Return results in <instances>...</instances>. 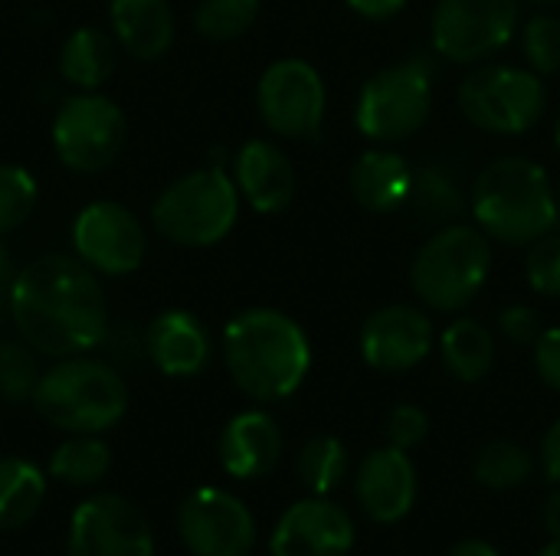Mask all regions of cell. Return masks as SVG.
Returning a JSON list of instances; mask_svg holds the SVG:
<instances>
[{
    "mask_svg": "<svg viewBox=\"0 0 560 556\" xmlns=\"http://www.w3.org/2000/svg\"><path fill=\"white\" fill-rule=\"evenodd\" d=\"M528 285L545 295V298H560V233H545L528 246V262H525Z\"/></svg>",
    "mask_w": 560,
    "mask_h": 556,
    "instance_id": "obj_34",
    "label": "cell"
},
{
    "mask_svg": "<svg viewBox=\"0 0 560 556\" xmlns=\"http://www.w3.org/2000/svg\"><path fill=\"white\" fill-rule=\"evenodd\" d=\"M240 216L236 180L210 164L171 180L151 203L154 229L184 249H207L230 236Z\"/></svg>",
    "mask_w": 560,
    "mask_h": 556,
    "instance_id": "obj_5",
    "label": "cell"
},
{
    "mask_svg": "<svg viewBox=\"0 0 560 556\" xmlns=\"http://www.w3.org/2000/svg\"><path fill=\"white\" fill-rule=\"evenodd\" d=\"M545 528H548V534L560 541V485L548 495V501H545Z\"/></svg>",
    "mask_w": 560,
    "mask_h": 556,
    "instance_id": "obj_41",
    "label": "cell"
},
{
    "mask_svg": "<svg viewBox=\"0 0 560 556\" xmlns=\"http://www.w3.org/2000/svg\"><path fill=\"white\" fill-rule=\"evenodd\" d=\"M233 180L246 203L262 216L285 213L299 190V177L289 154L266 138H253L236 151Z\"/></svg>",
    "mask_w": 560,
    "mask_h": 556,
    "instance_id": "obj_18",
    "label": "cell"
},
{
    "mask_svg": "<svg viewBox=\"0 0 560 556\" xmlns=\"http://www.w3.org/2000/svg\"><path fill=\"white\" fill-rule=\"evenodd\" d=\"M535 3H558V0H535Z\"/></svg>",
    "mask_w": 560,
    "mask_h": 556,
    "instance_id": "obj_46",
    "label": "cell"
},
{
    "mask_svg": "<svg viewBox=\"0 0 560 556\" xmlns=\"http://www.w3.org/2000/svg\"><path fill=\"white\" fill-rule=\"evenodd\" d=\"M66 556H154V531L138 505L102 492L72 511Z\"/></svg>",
    "mask_w": 560,
    "mask_h": 556,
    "instance_id": "obj_12",
    "label": "cell"
},
{
    "mask_svg": "<svg viewBox=\"0 0 560 556\" xmlns=\"http://www.w3.org/2000/svg\"><path fill=\"white\" fill-rule=\"evenodd\" d=\"M144 351L164 377H197L210 364V331L194 311H161L144 334Z\"/></svg>",
    "mask_w": 560,
    "mask_h": 556,
    "instance_id": "obj_20",
    "label": "cell"
},
{
    "mask_svg": "<svg viewBox=\"0 0 560 556\" xmlns=\"http://www.w3.org/2000/svg\"><path fill=\"white\" fill-rule=\"evenodd\" d=\"M223 360L233 383L256 403L292 397L312 370V344L295 318L276 308H246L223 328Z\"/></svg>",
    "mask_w": 560,
    "mask_h": 556,
    "instance_id": "obj_2",
    "label": "cell"
},
{
    "mask_svg": "<svg viewBox=\"0 0 560 556\" xmlns=\"http://www.w3.org/2000/svg\"><path fill=\"white\" fill-rule=\"evenodd\" d=\"M538 556H560V541H551L548 547H541V554Z\"/></svg>",
    "mask_w": 560,
    "mask_h": 556,
    "instance_id": "obj_43",
    "label": "cell"
},
{
    "mask_svg": "<svg viewBox=\"0 0 560 556\" xmlns=\"http://www.w3.org/2000/svg\"><path fill=\"white\" fill-rule=\"evenodd\" d=\"M354 495L371 521L397 524L410 514L417 501V469L404 449H374L358 469Z\"/></svg>",
    "mask_w": 560,
    "mask_h": 556,
    "instance_id": "obj_17",
    "label": "cell"
},
{
    "mask_svg": "<svg viewBox=\"0 0 560 556\" xmlns=\"http://www.w3.org/2000/svg\"><path fill=\"white\" fill-rule=\"evenodd\" d=\"M108 23L115 43L141 62L161 59L174 43V10L167 0H112Z\"/></svg>",
    "mask_w": 560,
    "mask_h": 556,
    "instance_id": "obj_21",
    "label": "cell"
},
{
    "mask_svg": "<svg viewBox=\"0 0 560 556\" xmlns=\"http://www.w3.org/2000/svg\"><path fill=\"white\" fill-rule=\"evenodd\" d=\"M13 279H16L13 262H10L7 249L0 246V311H3V308H10V288H13Z\"/></svg>",
    "mask_w": 560,
    "mask_h": 556,
    "instance_id": "obj_40",
    "label": "cell"
},
{
    "mask_svg": "<svg viewBox=\"0 0 560 556\" xmlns=\"http://www.w3.org/2000/svg\"><path fill=\"white\" fill-rule=\"evenodd\" d=\"M36 413L69 436H98L121 423L128 413L125 377L92 357H62L49 367L33 390Z\"/></svg>",
    "mask_w": 560,
    "mask_h": 556,
    "instance_id": "obj_4",
    "label": "cell"
},
{
    "mask_svg": "<svg viewBox=\"0 0 560 556\" xmlns=\"http://www.w3.org/2000/svg\"><path fill=\"white\" fill-rule=\"evenodd\" d=\"M259 118L272 134L292 141H315L325 121V82L318 69L299 56L276 59L256 88Z\"/></svg>",
    "mask_w": 560,
    "mask_h": 556,
    "instance_id": "obj_10",
    "label": "cell"
},
{
    "mask_svg": "<svg viewBox=\"0 0 560 556\" xmlns=\"http://www.w3.org/2000/svg\"><path fill=\"white\" fill-rule=\"evenodd\" d=\"M10 318L16 334L49 357H75L108 338V305L98 282L79 256L49 252L23 265L10 288Z\"/></svg>",
    "mask_w": 560,
    "mask_h": 556,
    "instance_id": "obj_1",
    "label": "cell"
},
{
    "mask_svg": "<svg viewBox=\"0 0 560 556\" xmlns=\"http://www.w3.org/2000/svg\"><path fill=\"white\" fill-rule=\"evenodd\" d=\"M407 206L413 210V216L427 226H453L459 223V216L469 210V197L459 184V177L446 167V164H423L420 170H413V187H410V200Z\"/></svg>",
    "mask_w": 560,
    "mask_h": 556,
    "instance_id": "obj_24",
    "label": "cell"
},
{
    "mask_svg": "<svg viewBox=\"0 0 560 556\" xmlns=\"http://www.w3.org/2000/svg\"><path fill=\"white\" fill-rule=\"evenodd\" d=\"M118 43L98 26H79L62 39L59 49V75L79 92H98L102 82L115 72Z\"/></svg>",
    "mask_w": 560,
    "mask_h": 556,
    "instance_id": "obj_23",
    "label": "cell"
},
{
    "mask_svg": "<svg viewBox=\"0 0 560 556\" xmlns=\"http://www.w3.org/2000/svg\"><path fill=\"white\" fill-rule=\"evenodd\" d=\"M295 475L312 495L328 498L348 478V449H345V442L335 439V436L308 439L295 456Z\"/></svg>",
    "mask_w": 560,
    "mask_h": 556,
    "instance_id": "obj_28",
    "label": "cell"
},
{
    "mask_svg": "<svg viewBox=\"0 0 560 556\" xmlns=\"http://www.w3.org/2000/svg\"><path fill=\"white\" fill-rule=\"evenodd\" d=\"M433 108V69L413 56L377 69L358 92V128L377 144L407 141L417 134Z\"/></svg>",
    "mask_w": 560,
    "mask_h": 556,
    "instance_id": "obj_7",
    "label": "cell"
},
{
    "mask_svg": "<svg viewBox=\"0 0 560 556\" xmlns=\"http://www.w3.org/2000/svg\"><path fill=\"white\" fill-rule=\"evenodd\" d=\"M541 465H545V475L560 485V419L548 429L545 442H541Z\"/></svg>",
    "mask_w": 560,
    "mask_h": 556,
    "instance_id": "obj_39",
    "label": "cell"
},
{
    "mask_svg": "<svg viewBox=\"0 0 560 556\" xmlns=\"http://www.w3.org/2000/svg\"><path fill=\"white\" fill-rule=\"evenodd\" d=\"M384 433H387V446L410 452L430 436V416L413 403H400V406L390 410V416L384 423Z\"/></svg>",
    "mask_w": 560,
    "mask_h": 556,
    "instance_id": "obj_35",
    "label": "cell"
},
{
    "mask_svg": "<svg viewBox=\"0 0 560 556\" xmlns=\"http://www.w3.org/2000/svg\"><path fill=\"white\" fill-rule=\"evenodd\" d=\"M476 226L505 246H532L558 226V190L548 170L528 157H499L469 190Z\"/></svg>",
    "mask_w": 560,
    "mask_h": 556,
    "instance_id": "obj_3",
    "label": "cell"
},
{
    "mask_svg": "<svg viewBox=\"0 0 560 556\" xmlns=\"http://www.w3.org/2000/svg\"><path fill=\"white\" fill-rule=\"evenodd\" d=\"M348 184H351V197L368 213H394L410 200L413 170L397 151L371 147L354 161Z\"/></svg>",
    "mask_w": 560,
    "mask_h": 556,
    "instance_id": "obj_22",
    "label": "cell"
},
{
    "mask_svg": "<svg viewBox=\"0 0 560 556\" xmlns=\"http://www.w3.org/2000/svg\"><path fill=\"white\" fill-rule=\"evenodd\" d=\"M555 141H558V151H560V118H558V131H555Z\"/></svg>",
    "mask_w": 560,
    "mask_h": 556,
    "instance_id": "obj_44",
    "label": "cell"
},
{
    "mask_svg": "<svg viewBox=\"0 0 560 556\" xmlns=\"http://www.w3.org/2000/svg\"><path fill=\"white\" fill-rule=\"evenodd\" d=\"M112 469V449L98 436H69L49 456V475L69 488H92Z\"/></svg>",
    "mask_w": 560,
    "mask_h": 556,
    "instance_id": "obj_27",
    "label": "cell"
},
{
    "mask_svg": "<svg viewBox=\"0 0 560 556\" xmlns=\"http://www.w3.org/2000/svg\"><path fill=\"white\" fill-rule=\"evenodd\" d=\"M499 334L515 347H535L538 338L545 334L541 315L532 305H509L499 315Z\"/></svg>",
    "mask_w": 560,
    "mask_h": 556,
    "instance_id": "obj_36",
    "label": "cell"
},
{
    "mask_svg": "<svg viewBox=\"0 0 560 556\" xmlns=\"http://www.w3.org/2000/svg\"><path fill=\"white\" fill-rule=\"evenodd\" d=\"M128 144V118L102 92H82L62 102L52 118V147L62 167L98 174L118 161Z\"/></svg>",
    "mask_w": 560,
    "mask_h": 556,
    "instance_id": "obj_9",
    "label": "cell"
},
{
    "mask_svg": "<svg viewBox=\"0 0 560 556\" xmlns=\"http://www.w3.org/2000/svg\"><path fill=\"white\" fill-rule=\"evenodd\" d=\"M518 0H440L433 13V46L459 66L495 56L518 29Z\"/></svg>",
    "mask_w": 560,
    "mask_h": 556,
    "instance_id": "obj_11",
    "label": "cell"
},
{
    "mask_svg": "<svg viewBox=\"0 0 560 556\" xmlns=\"http://www.w3.org/2000/svg\"><path fill=\"white\" fill-rule=\"evenodd\" d=\"M39 203L36 177L20 164H0V236L20 229Z\"/></svg>",
    "mask_w": 560,
    "mask_h": 556,
    "instance_id": "obj_32",
    "label": "cell"
},
{
    "mask_svg": "<svg viewBox=\"0 0 560 556\" xmlns=\"http://www.w3.org/2000/svg\"><path fill=\"white\" fill-rule=\"evenodd\" d=\"M535 472V459L525 446L512 442V439H492L479 449L476 462H472V475L479 485H486L489 492H512L522 488Z\"/></svg>",
    "mask_w": 560,
    "mask_h": 556,
    "instance_id": "obj_29",
    "label": "cell"
},
{
    "mask_svg": "<svg viewBox=\"0 0 560 556\" xmlns=\"http://www.w3.org/2000/svg\"><path fill=\"white\" fill-rule=\"evenodd\" d=\"M446 370L463 383H479L495 367V338L476 318H456L440 341Z\"/></svg>",
    "mask_w": 560,
    "mask_h": 556,
    "instance_id": "obj_25",
    "label": "cell"
},
{
    "mask_svg": "<svg viewBox=\"0 0 560 556\" xmlns=\"http://www.w3.org/2000/svg\"><path fill=\"white\" fill-rule=\"evenodd\" d=\"M522 49L538 75H555L560 72V20L551 13H538L525 23L522 29Z\"/></svg>",
    "mask_w": 560,
    "mask_h": 556,
    "instance_id": "obj_33",
    "label": "cell"
},
{
    "mask_svg": "<svg viewBox=\"0 0 560 556\" xmlns=\"http://www.w3.org/2000/svg\"><path fill=\"white\" fill-rule=\"evenodd\" d=\"M535 370L555 393H560V328H545V334L538 338Z\"/></svg>",
    "mask_w": 560,
    "mask_h": 556,
    "instance_id": "obj_37",
    "label": "cell"
},
{
    "mask_svg": "<svg viewBox=\"0 0 560 556\" xmlns=\"http://www.w3.org/2000/svg\"><path fill=\"white\" fill-rule=\"evenodd\" d=\"M492 269V242L479 226L453 223L430 236L413 262L410 285L433 311H459L482 292Z\"/></svg>",
    "mask_w": 560,
    "mask_h": 556,
    "instance_id": "obj_6",
    "label": "cell"
},
{
    "mask_svg": "<svg viewBox=\"0 0 560 556\" xmlns=\"http://www.w3.org/2000/svg\"><path fill=\"white\" fill-rule=\"evenodd\" d=\"M558 223H560V187H558Z\"/></svg>",
    "mask_w": 560,
    "mask_h": 556,
    "instance_id": "obj_45",
    "label": "cell"
},
{
    "mask_svg": "<svg viewBox=\"0 0 560 556\" xmlns=\"http://www.w3.org/2000/svg\"><path fill=\"white\" fill-rule=\"evenodd\" d=\"M433 347V324L413 305H384L368 315L361 328V357L381 374H407L427 360Z\"/></svg>",
    "mask_w": 560,
    "mask_h": 556,
    "instance_id": "obj_15",
    "label": "cell"
},
{
    "mask_svg": "<svg viewBox=\"0 0 560 556\" xmlns=\"http://www.w3.org/2000/svg\"><path fill=\"white\" fill-rule=\"evenodd\" d=\"M446 556H502L492 544H486V541H476V537H469V541H459L453 551Z\"/></svg>",
    "mask_w": 560,
    "mask_h": 556,
    "instance_id": "obj_42",
    "label": "cell"
},
{
    "mask_svg": "<svg viewBox=\"0 0 560 556\" xmlns=\"http://www.w3.org/2000/svg\"><path fill=\"white\" fill-rule=\"evenodd\" d=\"M354 547V521L328 498L295 501L276 524L272 556H348Z\"/></svg>",
    "mask_w": 560,
    "mask_h": 556,
    "instance_id": "obj_16",
    "label": "cell"
},
{
    "mask_svg": "<svg viewBox=\"0 0 560 556\" xmlns=\"http://www.w3.org/2000/svg\"><path fill=\"white\" fill-rule=\"evenodd\" d=\"M39 377L36 351L23 338H0V397L10 403L33 400Z\"/></svg>",
    "mask_w": 560,
    "mask_h": 556,
    "instance_id": "obj_31",
    "label": "cell"
},
{
    "mask_svg": "<svg viewBox=\"0 0 560 556\" xmlns=\"http://www.w3.org/2000/svg\"><path fill=\"white\" fill-rule=\"evenodd\" d=\"M345 3L364 20H390L407 7V0H345Z\"/></svg>",
    "mask_w": 560,
    "mask_h": 556,
    "instance_id": "obj_38",
    "label": "cell"
},
{
    "mask_svg": "<svg viewBox=\"0 0 560 556\" xmlns=\"http://www.w3.org/2000/svg\"><path fill=\"white\" fill-rule=\"evenodd\" d=\"M46 501V475L16 456L0 459V531L30 524Z\"/></svg>",
    "mask_w": 560,
    "mask_h": 556,
    "instance_id": "obj_26",
    "label": "cell"
},
{
    "mask_svg": "<svg viewBox=\"0 0 560 556\" xmlns=\"http://www.w3.org/2000/svg\"><path fill=\"white\" fill-rule=\"evenodd\" d=\"M72 249L98 275H131L144 262L148 236L125 203L95 200L72 223Z\"/></svg>",
    "mask_w": 560,
    "mask_h": 556,
    "instance_id": "obj_13",
    "label": "cell"
},
{
    "mask_svg": "<svg viewBox=\"0 0 560 556\" xmlns=\"http://www.w3.org/2000/svg\"><path fill=\"white\" fill-rule=\"evenodd\" d=\"M256 20H259V0H200L194 7V29L213 43H230L246 36Z\"/></svg>",
    "mask_w": 560,
    "mask_h": 556,
    "instance_id": "obj_30",
    "label": "cell"
},
{
    "mask_svg": "<svg viewBox=\"0 0 560 556\" xmlns=\"http://www.w3.org/2000/svg\"><path fill=\"white\" fill-rule=\"evenodd\" d=\"M177 534L190 556H249L256 521L236 495L197 488L177 508Z\"/></svg>",
    "mask_w": 560,
    "mask_h": 556,
    "instance_id": "obj_14",
    "label": "cell"
},
{
    "mask_svg": "<svg viewBox=\"0 0 560 556\" xmlns=\"http://www.w3.org/2000/svg\"><path fill=\"white\" fill-rule=\"evenodd\" d=\"M463 115L489 134H525L548 108L538 72L518 66H479L459 85Z\"/></svg>",
    "mask_w": 560,
    "mask_h": 556,
    "instance_id": "obj_8",
    "label": "cell"
},
{
    "mask_svg": "<svg viewBox=\"0 0 560 556\" xmlns=\"http://www.w3.org/2000/svg\"><path fill=\"white\" fill-rule=\"evenodd\" d=\"M282 459V429L262 410H246L233 416L220 433L223 472L240 482H256L276 472Z\"/></svg>",
    "mask_w": 560,
    "mask_h": 556,
    "instance_id": "obj_19",
    "label": "cell"
}]
</instances>
